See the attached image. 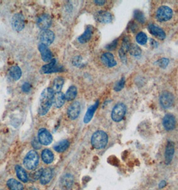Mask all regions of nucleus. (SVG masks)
<instances>
[{"label":"nucleus","instance_id":"1","mask_svg":"<svg viewBox=\"0 0 178 190\" xmlns=\"http://www.w3.org/2000/svg\"><path fill=\"white\" fill-rule=\"evenodd\" d=\"M54 92L52 88H46L41 93L38 102V112L40 116L46 114L54 103Z\"/></svg>","mask_w":178,"mask_h":190},{"label":"nucleus","instance_id":"2","mask_svg":"<svg viewBox=\"0 0 178 190\" xmlns=\"http://www.w3.org/2000/svg\"><path fill=\"white\" fill-rule=\"evenodd\" d=\"M108 143V136L105 132L99 130L93 133L91 138L92 146L98 149L104 148Z\"/></svg>","mask_w":178,"mask_h":190},{"label":"nucleus","instance_id":"3","mask_svg":"<svg viewBox=\"0 0 178 190\" xmlns=\"http://www.w3.org/2000/svg\"><path fill=\"white\" fill-rule=\"evenodd\" d=\"M39 163L38 154L35 151H30L28 153L24 160V164L25 168L30 170H34L37 168Z\"/></svg>","mask_w":178,"mask_h":190},{"label":"nucleus","instance_id":"4","mask_svg":"<svg viewBox=\"0 0 178 190\" xmlns=\"http://www.w3.org/2000/svg\"><path fill=\"white\" fill-rule=\"evenodd\" d=\"M126 106L123 103H119L113 108L111 113L112 119L115 122H119L123 119L126 113Z\"/></svg>","mask_w":178,"mask_h":190},{"label":"nucleus","instance_id":"5","mask_svg":"<svg viewBox=\"0 0 178 190\" xmlns=\"http://www.w3.org/2000/svg\"><path fill=\"white\" fill-rule=\"evenodd\" d=\"M173 16L172 9L165 6H162L157 9L156 17L159 22H167Z\"/></svg>","mask_w":178,"mask_h":190},{"label":"nucleus","instance_id":"6","mask_svg":"<svg viewBox=\"0 0 178 190\" xmlns=\"http://www.w3.org/2000/svg\"><path fill=\"white\" fill-rule=\"evenodd\" d=\"M174 96L171 93L167 91L163 92L159 97V102L161 106L165 109L171 107L173 103H174Z\"/></svg>","mask_w":178,"mask_h":190},{"label":"nucleus","instance_id":"7","mask_svg":"<svg viewBox=\"0 0 178 190\" xmlns=\"http://www.w3.org/2000/svg\"><path fill=\"white\" fill-rule=\"evenodd\" d=\"M38 27L43 31L47 30L52 25V19L48 14H42L36 19Z\"/></svg>","mask_w":178,"mask_h":190},{"label":"nucleus","instance_id":"8","mask_svg":"<svg viewBox=\"0 0 178 190\" xmlns=\"http://www.w3.org/2000/svg\"><path fill=\"white\" fill-rule=\"evenodd\" d=\"M39 39L40 43L44 44L45 46H48L52 44L54 40V33L53 32L49 29L42 31L40 34Z\"/></svg>","mask_w":178,"mask_h":190},{"label":"nucleus","instance_id":"9","mask_svg":"<svg viewBox=\"0 0 178 190\" xmlns=\"http://www.w3.org/2000/svg\"><path fill=\"white\" fill-rule=\"evenodd\" d=\"M38 140L41 144L48 146L52 143V136L46 129L42 128L38 132Z\"/></svg>","mask_w":178,"mask_h":190},{"label":"nucleus","instance_id":"10","mask_svg":"<svg viewBox=\"0 0 178 190\" xmlns=\"http://www.w3.org/2000/svg\"><path fill=\"white\" fill-rule=\"evenodd\" d=\"M12 25L13 28L17 32H20L24 28L25 21L24 18L22 14H15L12 19Z\"/></svg>","mask_w":178,"mask_h":190},{"label":"nucleus","instance_id":"11","mask_svg":"<svg viewBox=\"0 0 178 190\" xmlns=\"http://www.w3.org/2000/svg\"><path fill=\"white\" fill-rule=\"evenodd\" d=\"M163 126L167 131H171L176 126V119L172 114H167L163 118Z\"/></svg>","mask_w":178,"mask_h":190},{"label":"nucleus","instance_id":"12","mask_svg":"<svg viewBox=\"0 0 178 190\" xmlns=\"http://www.w3.org/2000/svg\"><path fill=\"white\" fill-rule=\"evenodd\" d=\"M80 112V104L78 102H73L68 108V115L71 119H75L79 116Z\"/></svg>","mask_w":178,"mask_h":190},{"label":"nucleus","instance_id":"13","mask_svg":"<svg viewBox=\"0 0 178 190\" xmlns=\"http://www.w3.org/2000/svg\"><path fill=\"white\" fill-rule=\"evenodd\" d=\"M56 64H57V61H56V59H52L50 63L44 65V66L42 67L41 69H40V72L42 73H51L58 72L60 71V69L62 68L57 67Z\"/></svg>","mask_w":178,"mask_h":190},{"label":"nucleus","instance_id":"14","mask_svg":"<svg viewBox=\"0 0 178 190\" xmlns=\"http://www.w3.org/2000/svg\"><path fill=\"white\" fill-rule=\"evenodd\" d=\"M38 50L40 51V54H41L43 61L48 62L52 59V53L48 46H45L44 44L40 43L38 45Z\"/></svg>","mask_w":178,"mask_h":190},{"label":"nucleus","instance_id":"15","mask_svg":"<svg viewBox=\"0 0 178 190\" xmlns=\"http://www.w3.org/2000/svg\"><path fill=\"white\" fill-rule=\"evenodd\" d=\"M101 62L108 68H113L116 65V62L114 58V56L110 52L103 53L100 58Z\"/></svg>","mask_w":178,"mask_h":190},{"label":"nucleus","instance_id":"16","mask_svg":"<svg viewBox=\"0 0 178 190\" xmlns=\"http://www.w3.org/2000/svg\"><path fill=\"white\" fill-rule=\"evenodd\" d=\"M148 29L150 33H151L153 36L159 38V39L163 40L166 37L165 33L164 32V30L159 27L155 26L154 24H149L148 26Z\"/></svg>","mask_w":178,"mask_h":190},{"label":"nucleus","instance_id":"17","mask_svg":"<svg viewBox=\"0 0 178 190\" xmlns=\"http://www.w3.org/2000/svg\"><path fill=\"white\" fill-rule=\"evenodd\" d=\"M174 152H175L174 143L171 141H169L167 143L165 153V163L167 164H170L172 161L173 157H174Z\"/></svg>","mask_w":178,"mask_h":190},{"label":"nucleus","instance_id":"18","mask_svg":"<svg viewBox=\"0 0 178 190\" xmlns=\"http://www.w3.org/2000/svg\"><path fill=\"white\" fill-rule=\"evenodd\" d=\"M96 19L100 23H111L112 21V16L111 14L106 11H100L96 14Z\"/></svg>","mask_w":178,"mask_h":190},{"label":"nucleus","instance_id":"19","mask_svg":"<svg viewBox=\"0 0 178 190\" xmlns=\"http://www.w3.org/2000/svg\"><path fill=\"white\" fill-rule=\"evenodd\" d=\"M93 32V26L89 25V26H86L84 32L81 35L80 37H78V42L81 43H84L89 41L91 38V36H92Z\"/></svg>","mask_w":178,"mask_h":190},{"label":"nucleus","instance_id":"20","mask_svg":"<svg viewBox=\"0 0 178 190\" xmlns=\"http://www.w3.org/2000/svg\"><path fill=\"white\" fill-rule=\"evenodd\" d=\"M74 178L70 174H66L60 180V186L64 189H68L73 186Z\"/></svg>","mask_w":178,"mask_h":190},{"label":"nucleus","instance_id":"21","mask_svg":"<svg viewBox=\"0 0 178 190\" xmlns=\"http://www.w3.org/2000/svg\"><path fill=\"white\" fill-rule=\"evenodd\" d=\"M99 102L97 101L94 105H93V106H91L89 108L87 112H86V113L85 116L84 118V122L85 123H89L90 120L92 119V118L93 117V115L99 106Z\"/></svg>","mask_w":178,"mask_h":190},{"label":"nucleus","instance_id":"22","mask_svg":"<svg viewBox=\"0 0 178 190\" xmlns=\"http://www.w3.org/2000/svg\"><path fill=\"white\" fill-rule=\"evenodd\" d=\"M53 176L52 170L50 168H46L43 170V172L42 174V176L40 178V182L42 184L46 185L48 183L51 179H52Z\"/></svg>","mask_w":178,"mask_h":190},{"label":"nucleus","instance_id":"23","mask_svg":"<svg viewBox=\"0 0 178 190\" xmlns=\"http://www.w3.org/2000/svg\"><path fill=\"white\" fill-rule=\"evenodd\" d=\"M65 95L62 92L57 93L54 95V106L57 108H60L62 107L65 103Z\"/></svg>","mask_w":178,"mask_h":190},{"label":"nucleus","instance_id":"24","mask_svg":"<svg viewBox=\"0 0 178 190\" xmlns=\"http://www.w3.org/2000/svg\"><path fill=\"white\" fill-rule=\"evenodd\" d=\"M69 145L70 143L68 140L64 139L56 143L54 146V149L56 152L61 153L66 151L68 148Z\"/></svg>","mask_w":178,"mask_h":190},{"label":"nucleus","instance_id":"25","mask_svg":"<svg viewBox=\"0 0 178 190\" xmlns=\"http://www.w3.org/2000/svg\"><path fill=\"white\" fill-rule=\"evenodd\" d=\"M64 81V79L62 77H57L56 78L53 82L52 84V90L54 93H58L60 92L61 89H62Z\"/></svg>","mask_w":178,"mask_h":190},{"label":"nucleus","instance_id":"26","mask_svg":"<svg viewBox=\"0 0 178 190\" xmlns=\"http://www.w3.org/2000/svg\"><path fill=\"white\" fill-rule=\"evenodd\" d=\"M9 74L10 77H11L15 81H18L19 78L22 76V70L18 66H14L11 67L9 69Z\"/></svg>","mask_w":178,"mask_h":190},{"label":"nucleus","instance_id":"27","mask_svg":"<svg viewBox=\"0 0 178 190\" xmlns=\"http://www.w3.org/2000/svg\"><path fill=\"white\" fill-rule=\"evenodd\" d=\"M7 185L10 190H23L24 186L21 183V182H18V180L14 179H9Z\"/></svg>","mask_w":178,"mask_h":190},{"label":"nucleus","instance_id":"28","mask_svg":"<svg viewBox=\"0 0 178 190\" xmlns=\"http://www.w3.org/2000/svg\"><path fill=\"white\" fill-rule=\"evenodd\" d=\"M16 172L17 173V176L19 178V179L21 180L22 182L25 183L28 182V176L24 170L21 166H16Z\"/></svg>","mask_w":178,"mask_h":190},{"label":"nucleus","instance_id":"29","mask_svg":"<svg viewBox=\"0 0 178 190\" xmlns=\"http://www.w3.org/2000/svg\"><path fill=\"white\" fill-rule=\"evenodd\" d=\"M76 95H77V88H76V87L74 86H70L68 89L67 92H66L65 94L66 99L68 100V101L73 100L76 97Z\"/></svg>","mask_w":178,"mask_h":190},{"label":"nucleus","instance_id":"30","mask_svg":"<svg viewBox=\"0 0 178 190\" xmlns=\"http://www.w3.org/2000/svg\"><path fill=\"white\" fill-rule=\"evenodd\" d=\"M42 158L43 161L46 163H52L54 160V155L50 150L46 149L43 150L42 153Z\"/></svg>","mask_w":178,"mask_h":190},{"label":"nucleus","instance_id":"31","mask_svg":"<svg viewBox=\"0 0 178 190\" xmlns=\"http://www.w3.org/2000/svg\"><path fill=\"white\" fill-rule=\"evenodd\" d=\"M130 54L133 56H139L141 53V49L139 46L135 43H131L129 46V50Z\"/></svg>","mask_w":178,"mask_h":190},{"label":"nucleus","instance_id":"32","mask_svg":"<svg viewBox=\"0 0 178 190\" xmlns=\"http://www.w3.org/2000/svg\"><path fill=\"white\" fill-rule=\"evenodd\" d=\"M43 169L42 168H40L38 170H34L32 172H31L30 173L29 178L30 179H32V180H37V179H40V178L42 176V174L43 172Z\"/></svg>","mask_w":178,"mask_h":190},{"label":"nucleus","instance_id":"33","mask_svg":"<svg viewBox=\"0 0 178 190\" xmlns=\"http://www.w3.org/2000/svg\"><path fill=\"white\" fill-rule=\"evenodd\" d=\"M136 41L140 45H145L147 42V36L144 32H139L136 36Z\"/></svg>","mask_w":178,"mask_h":190},{"label":"nucleus","instance_id":"34","mask_svg":"<svg viewBox=\"0 0 178 190\" xmlns=\"http://www.w3.org/2000/svg\"><path fill=\"white\" fill-rule=\"evenodd\" d=\"M134 18L141 23H144L145 21V17L143 13L139 9H136L134 12Z\"/></svg>","mask_w":178,"mask_h":190},{"label":"nucleus","instance_id":"35","mask_svg":"<svg viewBox=\"0 0 178 190\" xmlns=\"http://www.w3.org/2000/svg\"><path fill=\"white\" fill-rule=\"evenodd\" d=\"M124 86H125V78H123L115 83L114 86V89L116 92L121 91V90L124 88Z\"/></svg>","mask_w":178,"mask_h":190},{"label":"nucleus","instance_id":"36","mask_svg":"<svg viewBox=\"0 0 178 190\" xmlns=\"http://www.w3.org/2000/svg\"><path fill=\"white\" fill-rule=\"evenodd\" d=\"M169 63H170L169 59L165 58L159 59L158 61L157 62V63L158 64V66L161 68H165L167 66H168Z\"/></svg>","mask_w":178,"mask_h":190},{"label":"nucleus","instance_id":"37","mask_svg":"<svg viewBox=\"0 0 178 190\" xmlns=\"http://www.w3.org/2000/svg\"><path fill=\"white\" fill-rule=\"evenodd\" d=\"M119 57L121 59V61L123 62V63H126L127 60V56H126V52L121 48L119 49Z\"/></svg>","mask_w":178,"mask_h":190},{"label":"nucleus","instance_id":"38","mask_svg":"<svg viewBox=\"0 0 178 190\" xmlns=\"http://www.w3.org/2000/svg\"><path fill=\"white\" fill-rule=\"evenodd\" d=\"M117 44H118V39H116L114 40L113 42L111 43L109 45H108V46H106V49L109 50H114L116 49V46H117Z\"/></svg>","mask_w":178,"mask_h":190},{"label":"nucleus","instance_id":"39","mask_svg":"<svg viewBox=\"0 0 178 190\" xmlns=\"http://www.w3.org/2000/svg\"><path fill=\"white\" fill-rule=\"evenodd\" d=\"M22 90L24 93H28L31 90V86L28 83H24L22 86Z\"/></svg>","mask_w":178,"mask_h":190},{"label":"nucleus","instance_id":"40","mask_svg":"<svg viewBox=\"0 0 178 190\" xmlns=\"http://www.w3.org/2000/svg\"><path fill=\"white\" fill-rule=\"evenodd\" d=\"M81 63V58L78 56L76 57L74 59V61H73V64L74 65V66H79V64Z\"/></svg>","mask_w":178,"mask_h":190},{"label":"nucleus","instance_id":"41","mask_svg":"<svg viewBox=\"0 0 178 190\" xmlns=\"http://www.w3.org/2000/svg\"><path fill=\"white\" fill-rule=\"evenodd\" d=\"M32 144L34 147L35 148V149H40V143L39 140L38 141V140H34V141L32 142Z\"/></svg>","mask_w":178,"mask_h":190},{"label":"nucleus","instance_id":"42","mask_svg":"<svg viewBox=\"0 0 178 190\" xmlns=\"http://www.w3.org/2000/svg\"><path fill=\"white\" fill-rule=\"evenodd\" d=\"M94 3H96V4L99 5V6H103V5L105 4V1H94Z\"/></svg>","mask_w":178,"mask_h":190},{"label":"nucleus","instance_id":"43","mask_svg":"<svg viewBox=\"0 0 178 190\" xmlns=\"http://www.w3.org/2000/svg\"><path fill=\"white\" fill-rule=\"evenodd\" d=\"M165 184H166L165 182V181H163V182L160 183V185H159V188H164V187L165 186Z\"/></svg>","mask_w":178,"mask_h":190},{"label":"nucleus","instance_id":"44","mask_svg":"<svg viewBox=\"0 0 178 190\" xmlns=\"http://www.w3.org/2000/svg\"><path fill=\"white\" fill-rule=\"evenodd\" d=\"M28 190H37V189L34 188H30L29 189H28Z\"/></svg>","mask_w":178,"mask_h":190}]
</instances>
